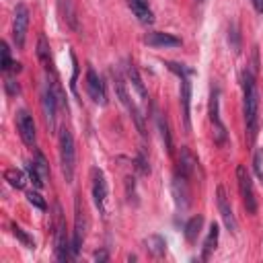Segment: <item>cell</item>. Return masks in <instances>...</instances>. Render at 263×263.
Returning <instances> with one entry per match:
<instances>
[{
    "mask_svg": "<svg viewBox=\"0 0 263 263\" xmlns=\"http://www.w3.org/2000/svg\"><path fill=\"white\" fill-rule=\"evenodd\" d=\"M55 210H58V216H55V257L60 261H68L70 257H74V249H72V242L68 240L66 224L60 216V205H55Z\"/></svg>",
    "mask_w": 263,
    "mask_h": 263,
    "instance_id": "ba28073f",
    "label": "cell"
},
{
    "mask_svg": "<svg viewBox=\"0 0 263 263\" xmlns=\"http://www.w3.org/2000/svg\"><path fill=\"white\" fill-rule=\"evenodd\" d=\"M84 236H86V212H84V205H82L80 197L76 195V199H74V234H72L74 257L78 255V251L84 242Z\"/></svg>",
    "mask_w": 263,
    "mask_h": 263,
    "instance_id": "52a82bcc",
    "label": "cell"
},
{
    "mask_svg": "<svg viewBox=\"0 0 263 263\" xmlns=\"http://www.w3.org/2000/svg\"><path fill=\"white\" fill-rule=\"evenodd\" d=\"M263 152L261 150H257L255 152V158H253V166H255V173H257V177L263 181Z\"/></svg>",
    "mask_w": 263,
    "mask_h": 263,
    "instance_id": "83f0119b",
    "label": "cell"
},
{
    "mask_svg": "<svg viewBox=\"0 0 263 263\" xmlns=\"http://www.w3.org/2000/svg\"><path fill=\"white\" fill-rule=\"evenodd\" d=\"M60 8H62V12H64L66 25L76 31V29H78V16H76V10H74L72 2H70V0H60Z\"/></svg>",
    "mask_w": 263,
    "mask_h": 263,
    "instance_id": "44dd1931",
    "label": "cell"
},
{
    "mask_svg": "<svg viewBox=\"0 0 263 263\" xmlns=\"http://www.w3.org/2000/svg\"><path fill=\"white\" fill-rule=\"evenodd\" d=\"M95 259H107V255H105V253H97Z\"/></svg>",
    "mask_w": 263,
    "mask_h": 263,
    "instance_id": "836d02e7",
    "label": "cell"
},
{
    "mask_svg": "<svg viewBox=\"0 0 263 263\" xmlns=\"http://www.w3.org/2000/svg\"><path fill=\"white\" fill-rule=\"evenodd\" d=\"M60 164L64 179L72 183L74 179V166H76V148H74V138L68 127L60 129Z\"/></svg>",
    "mask_w": 263,
    "mask_h": 263,
    "instance_id": "3957f363",
    "label": "cell"
},
{
    "mask_svg": "<svg viewBox=\"0 0 263 263\" xmlns=\"http://www.w3.org/2000/svg\"><path fill=\"white\" fill-rule=\"evenodd\" d=\"M195 2H197V4H203V0H195Z\"/></svg>",
    "mask_w": 263,
    "mask_h": 263,
    "instance_id": "e575fe53",
    "label": "cell"
},
{
    "mask_svg": "<svg viewBox=\"0 0 263 263\" xmlns=\"http://www.w3.org/2000/svg\"><path fill=\"white\" fill-rule=\"evenodd\" d=\"M84 86H86V92L88 97L97 103V105H105L107 103V95H105V86L99 78V74L95 72V68H86V76H84Z\"/></svg>",
    "mask_w": 263,
    "mask_h": 263,
    "instance_id": "7c38bea8",
    "label": "cell"
},
{
    "mask_svg": "<svg viewBox=\"0 0 263 263\" xmlns=\"http://www.w3.org/2000/svg\"><path fill=\"white\" fill-rule=\"evenodd\" d=\"M251 4H253L257 14H263V0H251Z\"/></svg>",
    "mask_w": 263,
    "mask_h": 263,
    "instance_id": "d6a6232c",
    "label": "cell"
},
{
    "mask_svg": "<svg viewBox=\"0 0 263 263\" xmlns=\"http://www.w3.org/2000/svg\"><path fill=\"white\" fill-rule=\"evenodd\" d=\"M12 234H14L18 240H23V242H25L29 249H33V240H31V238H29V236L23 232V228H18V226H12Z\"/></svg>",
    "mask_w": 263,
    "mask_h": 263,
    "instance_id": "f546056e",
    "label": "cell"
},
{
    "mask_svg": "<svg viewBox=\"0 0 263 263\" xmlns=\"http://www.w3.org/2000/svg\"><path fill=\"white\" fill-rule=\"evenodd\" d=\"M236 181H238V191H240V197H242V203H245L247 212L249 214H255L257 212V197H255L253 181H251L245 164H238L236 166Z\"/></svg>",
    "mask_w": 263,
    "mask_h": 263,
    "instance_id": "277c9868",
    "label": "cell"
},
{
    "mask_svg": "<svg viewBox=\"0 0 263 263\" xmlns=\"http://www.w3.org/2000/svg\"><path fill=\"white\" fill-rule=\"evenodd\" d=\"M37 55H39V60L45 64V68H49V45H47L45 35H41L39 41H37Z\"/></svg>",
    "mask_w": 263,
    "mask_h": 263,
    "instance_id": "cb8c5ba5",
    "label": "cell"
},
{
    "mask_svg": "<svg viewBox=\"0 0 263 263\" xmlns=\"http://www.w3.org/2000/svg\"><path fill=\"white\" fill-rule=\"evenodd\" d=\"M242 99H245V123L249 140L255 142L259 134V90L255 82V72L245 70L242 72Z\"/></svg>",
    "mask_w": 263,
    "mask_h": 263,
    "instance_id": "6da1fadb",
    "label": "cell"
},
{
    "mask_svg": "<svg viewBox=\"0 0 263 263\" xmlns=\"http://www.w3.org/2000/svg\"><path fill=\"white\" fill-rule=\"evenodd\" d=\"M216 203H218V212H220V218H222L224 226H226L230 232H236V230H238V224H236V218H234L232 205H230V201H228L226 189H224L222 185L216 189Z\"/></svg>",
    "mask_w": 263,
    "mask_h": 263,
    "instance_id": "30bf717a",
    "label": "cell"
},
{
    "mask_svg": "<svg viewBox=\"0 0 263 263\" xmlns=\"http://www.w3.org/2000/svg\"><path fill=\"white\" fill-rule=\"evenodd\" d=\"M90 175H92V183H90V187H92V201H95L97 210L105 216L107 214V197H109L107 179H105V175H103L101 168H92Z\"/></svg>",
    "mask_w": 263,
    "mask_h": 263,
    "instance_id": "9c48e42d",
    "label": "cell"
},
{
    "mask_svg": "<svg viewBox=\"0 0 263 263\" xmlns=\"http://www.w3.org/2000/svg\"><path fill=\"white\" fill-rule=\"evenodd\" d=\"M210 121L214 125V142L218 146H224L228 140V134H226V127L220 117V90L218 88H214L212 97H210Z\"/></svg>",
    "mask_w": 263,
    "mask_h": 263,
    "instance_id": "5b68a950",
    "label": "cell"
},
{
    "mask_svg": "<svg viewBox=\"0 0 263 263\" xmlns=\"http://www.w3.org/2000/svg\"><path fill=\"white\" fill-rule=\"evenodd\" d=\"M27 29H29V8L25 4H16L14 12H12V39L18 49L25 47Z\"/></svg>",
    "mask_w": 263,
    "mask_h": 263,
    "instance_id": "8992f818",
    "label": "cell"
},
{
    "mask_svg": "<svg viewBox=\"0 0 263 263\" xmlns=\"http://www.w3.org/2000/svg\"><path fill=\"white\" fill-rule=\"evenodd\" d=\"M4 179H6L8 185L14 187V189H23V187L27 185V177H25V173L18 171V168H6V171H4Z\"/></svg>",
    "mask_w": 263,
    "mask_h": 263,
    "instance_id": "d6986e66",
    "label": "cell"
},
{
    "mask_svg": "<svg viewBox=\"0 0 263 263\" xmlns=\"http://www.w3.org/2000/svg\"><path fill=\"white\" fill-rule=\"evenodd\" d=\"M60 99H62L60 90H55L51 84H45V88H43V113H45V121H47L49 129L55 127V113H58Z\"/></svg>",
    "mask_w": 263,
    "mask_h": 263,
    "instance_id": "8fae6325",
    "label": "cell"
},
{
    "mask_svg": "<svg viewBox=\"0 0 263 263\" xmlns=\"http://www.w3.org/2000/svg\"><path fill=\"white\" fill-rule=\"evenodd\" d=\"M144 43L146 45H152V47H181V39L175 37L173 33H162V31H154V33H148L144 37Z\"/></svg>",
    "mask_w": 263,
    "mask_h": 263,
    "instance_id": "5bb4252c",
    "label": "cell"
},
{
    "mask_svg": "<svg viewBox=\"0 0 263 263\" xmlns=\"http://www.w3.org/2000/svg\"><path fill=\"white\" fill-rule=\"evenodd\" d=\"M6 90H8L10 95H16V92H18V84H14L12 80H6Z\"/></svg>",
    "mask_w": 263,
    "mask_h": 263,
    "instance_id": "1f68e13d",
    "label": "cell"
},
{
    "mask_svg": "<svg viewBox=\"0 0 263 263\" xmlns=\"http://www.w3.org/2000/svg\"><path fill=\"white\" fill-rule=\"evenodd\" d=\"M179 164H181V166H179V175L191 179L193 173H195V168H197V158H195L187 148H183V150H181V162H179Z\"/></svg>",
    "mask_w": 263,
    "mask_h": 263,
    "instance_id": "2e32d148",
    "label": "cell"
},
{
    "mask_svg": "<svg viewBox=\"0 0 263 263\" xmlns=\"http://www.w3.org/2000/svg\"><path fill=\"white\" fill-rule=\"evenodd\" d=\"M168 70H173L181 78L179 99H181V109H183V123H185V129L189 132L191 129V80H189V74L191 72L183 64H175V62H168Z\"/></svg>",
    "mask_w": 263,
    "mask_h": 263,
    "instance_id": "7a4b0ae2",
    "label": "cell"
},
{
    "mask_svg": "<svg viewBox=\"0 0 263 263\" xmlns=\"http://www.w3.org/2000/svg\"><path fill=\"white\" fill-rule=\"evenodd\" d=\"M27 199H29V203H33L37 210H45L47 208V203H45V199L37 193V191H31L29 195H27Z\"/></svg>",
    "mask_w": 263,
    "mask_h": 263,
    "instance_id": "4316f807",
    "label": "cell"
},
{
    "mask_svg": "<svg viewBox=\"0 0 263 263\" xmlns=\"http://www.w3.org/2000/svg\"><path fill=\"white\" fill-rule=\"evenodd\" d=\"M16 129H18V136H21V140L27 144V146H33L35 144V121H33V117L25 111V109H21L18 111V115H16Z\"/></svg>",
    "mask_w": 263,
    "mask_h": 263,
    "instance_id": "4fadbf2b",
    "label": "cell"
},
{
    "mask_svg": "<svg viewBox=\"0 0 263 263\" xmlns=\"http://www.w3.org/2000/svg\"><path fill=\"white\" fill-rule=\"evenodd\" d=\"M158 129H160V136H162V142H164V148L168 152H173V140H171V132H168V123L162 115H158Z\"/></svg>",
    "mask_w": 263,
    "mask_h": 263,
    "instance_id": "603a6c76",
    "label": "cell"
},
{
    "mask_svg": "<svg viewBox=\"0 0 263 263\" xmlns=\"http://www.w3.org/2000/svg\"><path fill=\"white\" fill-rule=\"evenodd\" d=\"M27 175H29V179L35 183V187H43V175L39 173V168H37V164H35V160H31V162H27Z\"/></svg>",
    "mask_w": 263,
    "mask_h": 263,
    "instance_id": "d4e9b609",
    "label": "cell"
},
{
    "mask_svg": "<svg viewBox=\"0 0 263 263\" xmlns=\"http://www.w3.org/2000/svg\"><path fill=\"white\" fill-rule=\"evenodd\" d=\"M201 224H203V216H193V218L187 220V224H185V238H187V242L193 245L197 240V236L201 232Z\"/></svg>",
    "mask_w": 263,
    "mask_h": 263,
    "instance_id": "ac0fdd59",
    "label": "cell"
},
{
    "mask_svg": "<svg viewBox=\"0 0 263 263\" xmlns=\"http://www.w3.org/2000/svg\"><path fill=\"white\" fill-rule=\"evenodd\" d=\"M35 164H37V168H39V173L43 175V179L49 175V166H47V162H45V158H43V154L41 152H37V160H35Z\"/></svg>",
    "mask_w": 263,
    "mask_h": 263,
    "instance_id": "f1b7e54d",
    "label": "cell"
},
{
    "mask_svg": "<svg viewBox=\"0 0 263 263\" xmlns=\"http://www.w3.org/2000/svg\"><path fill=\"white\" fill-rule=\"evenodd\" d=\"M146 249H148L154 257H162L164 251H166V240H164L162 236H158V234H152V236L146 238Z\"/></svg>",
    "mask_w": 263,
    "mask_h": 263,
    "instance_id": "ffe728a7",
    "label": "cell"
},
{
    "mask_svg": "<svg viewBox=\"0 0 263 263\" xmlns=\"http://www.w3.org/2000/svg\"><path fill=\"white\" fill-rule=\"evenodd\" d=\"M218 236H220V230H218V224H212L210 226V232L203 240V253H201V261H208L210 255L216 251V245H218Z\"/></svg>",
    "mask_w": 263,
    "mask_h": 263,
    "instance_id": "e0dca14e",
    "label": "cell"
},
{
    "mask_svg": "<svg viewBox=\"0 0 263 263\" xmlns=\"http://www.w3.org/2000/svg\"><path fill=\"white\" fill-rule=\"evenodd\" d=\"M0 49H2V72H10L12 68H14V62L10 60V49H8V43L6 41H2L0 43Z\"/></svg>",
    "mask_w": 263,
    "mask_h": 263,
    "instance_id": "484cf974",
    "label": "cell"
},
{
    "mask_svg": "<svg viewBox=\"0 0 263 263\" xmlns=\"http://www.w3.org/2000/svg\"><path fill=\"white\" fill-rule=\"evenodd\" d=\"M228 33H230V35H228V41H232V49H234V51H238L240 43H238V29H236V25H232Z\"/></svg>",
    "mask_w": 263,
    "mask_h": 263,
    "instance_id": "4dcf8cb0",
    "label": "cell"
},
{
    "mask_svg": "<svg viewBox=\"0 0 263 263\" xmlns=\"http://www.w3.org/2000/svg\"><path fill=\"white\" fill-rule=\"evenodd\" d=\"M127 2H129L132 12L138 16L140 23H144V25H152V23H154V14H152V10H150L148 0H127Z\"/></svg>",
    "mask_w": 263,
    "mask_h": 263,
    "instance_id": "9a60e30c",
    "label": "cell"
},
{
    "mask_svg": "<svg viewBox=\"0 0 263 263\" xmlns=\"http://www.w3.org/2000/svg\"><path fill=\"white\" fill-rule=\"evenodd\" d=\"M127 80L132 82V86L138 90V95H140L142 99L148 97V95H146V88H144V82H142V78H140V72L136 70L134 64H127Z\"/></svg>",
    "mask_w": 263,
    "mask_h": 263,
    "instance_id": "7402d4cb",
    "label": "cell"
}]
</instances>
